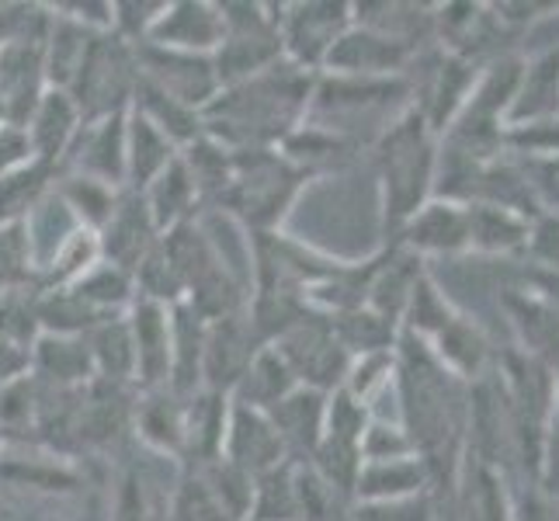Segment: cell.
Listing matches in <instances>:
<instances>
[{"instance_id": "603a6c76", "label": "cell", "mask_w": 559, "mask_h": 521, "mask_svg": "<svg viewBox=\"0 0 559 521\" xmlns=\"http://www.w3.org/2000/svg\"><path fill=\"white\" fill-rule=\"evenodd\" d=\"M140 196H143V202L150 209L153 226L160 229V237L170 234V229L185 226V223H195L199 212L205 209L202 199H199L195 181H191V174L181 164V153H178V161L170 164L157 181L140 191Z\"/></svg>"}, {"instance_id": "b9f144b4", "label": "cell", "mask_w": 559, "mask_h": 521, "mask_svg": "<svg viewBox=\"0 0 559 521\" xmlns=\"http://www.w3.org/2000/svg\"><path fill=\"white\" fill-rule=\"evenodd\" d=\"M352 521H431V497L417 494L407 500H382V505H355Z\"/></svg>"}, {"instance_id": "2e32d148", "label": "cell", "mask_w": 559, "mask_h": 521, "mask_svg": "<svg viewBox=\"0 0 559 521\" xmlns=\"http://www.w3.org/2000/svg\"><path fill=\"white\" fill-rule=\"evenodd\" d=\"M223 38V14L212 0H167L164 14L153 25L150 46L178 49V52H199L212 56Z\"/></svg>"}, {"instance_id": "ee69618b", "label": "cell", "mask_w": 559, "mask_h": 521, "mask_svg": "<svg viewBox=\"0 0 559 521\" xmlns=\"http://www.w3.org/2000/svg\"><path fill=\"white\" fill-rule=\"evenodd\" d=\"M28 362H32V347L0 334V390H8L17 379H25Z\"/></svg>"}, {"instance_id": "7bdbcfd3", "label": "cell", "mask_w": 559, "mask_h": 521, "mask_svg": "<svg viewBox=\"0 0 559 521\" xmlns=\"http://www.w3.org/2000/svg\"><path fill=\"white\" fill-rule=\"evenodd\" d=\"M32 161H35V153H32L25 126H14V122L0 126V174L17 170V167H25Z\"/></svg>"}, {"instance_id": "9c48e42d", "label": "cell", "mask_w": 559, "mask_h": 521, "mask_svg": "<svg viewBox=\"0 0 559 521\" xmlns=\"http://www.w3.org/2000/svg\"><path fill=\"white\" fill-rule=\"evenodd\" d=\"M264 347L247 310L205 323V355H202V390L234 393L243 369Z\"/></svg>"}, {"instance_id": "5b68a950", "label": "cell", "mask_w": 559, "mask_h": 521, "mask_svg": "<svg viewBox=\"0 0 559 521\" xmlns=\"http://www.w3.org/2000/svg\"><path fill=\"white\" fill-rule=\"evenodd\" d=\"M136 46L122 43L115 32H102L67 94L81 108L84 122H94L108 119V115H126L132 108V98H136Z\"/></svg>"}, {"instance_id": "e575fe53", "label": "cell", "mask_w": 559, "mask_h": 521, "mask_svg": "<svg viewBox=\"0 0 559 521\" xmlns=\"http://www.w3.org/2000/svg\"><path fill=\"white\" fill-rule=\"evenodd\" d=\"M514 323L522 327L525 344L538 358H556L559 362V313L546 306L538 296H514L508 299Z\"/></svg>"}, {"instance_id": "74e56055", "label": "cell", "mask_w": 559, "mask_h": 521, "mask_svg": "<svg viewBox=\"0 0 559 521\" xmlns=\"http://www.w3.org/2000/svg\"><path fill=\"white\" fill-rule=\"evenodd\" d=\"M167 0H111V32L129 46H140L150 38Z\"/></svg>"}, {"instance_id": "484cf974", "label": "cell", "mask_w": 559, "mask_h": 521, "mask_svg": "<svg viewBox=\"0 0 559 521\" xmlns=\"http://www.w3.org/2000/svg\"><path fill=\"white\" fill-rule=\"evenodd\" d=\"M84 344L91 352L94 379L111 382V386H136V352H132L126 313L94 323L84 334Z\"/></svg>"}, {"instance_id": "bcb514c9", "label": "cell", "mask_w": 559, "mask_h": 521, "mask_svg": "<svg viewBox=\"0 0 559 521\" xmlns=\"http://www.w3.org/2000/svg\"><path fill=\"white\" fill-rule=\"evenodd\" d=\"M532 285H535L532 296H538L559 313V272H532Z\"/></svg>"}, {"instance_id": "f1b7e54d", "label": "cell", "mask_w": 559, "mask_h": 521, "mask_svg": "<svg viewBox=\"0 0 559 521\" xmlns=\"http://www.w3.org/2000/svg\"><path fill=\"white\" fill-rule=\"evenodd\" d=\"M70 288L98 320L122 317V313H129V306L136 303V279H132L129 272H122V268L108 264V261H98Z\"/></svg>"}, {"instance_id": "d4e9b609", "label": "cell", "mask_w": 559, "mask_h": 521, "mask_svg": "<svg viewBox=\"0 0 559 521\" xmlns=\"http://www.w3.org/2000/svg\"><path fill=\"white\" fill-rule=\"evenodd\" d=\"M559 115V46L532 56L508 111V126H525Z\"/></svg>"}, {"instance_id": "d6986e66", "label": "cell", "mask_w": 559, "mask_h": 521, "mask_svg": "<svg viewBox=\"0 0 559 521\" xmlns=\"http://www.w3.org/2000/svg\"><path fill=\"white\" fill-rule=\"evenodd\" d=\"M229 421V396L216 390H199L195 396H185L181 417V462L185 466H205L216 462L223 452Z\"/></svg>"}, {"instance_id": "7c38bea8", "label": "cell", "mask_w": 559, "mask_h": 521, "mask_svg": "<svg viewBox=\"0 0 559 521\" xmlns=\"http://www.w3.org/2000/svg\"><path fill=\"white\" fill-rule=\"evenodd\" d=\"M219 459L250 479H258L264 473L278 470L282 462H288L272 417L261 411L240 407L234 400H229V421H226V438H223Z\"/></svg>"}, {"instance_id": "1f68e13d", "label": "cell", "mask_w": 559, "mask_h": 521, "mask_svg": "<svg viewBox=\"0 0 559 521\" xmlns=\"http://www.w3.org/2000/svg\"><path fill=\"white\" fill-rule=\"evenodd\" d=\"M424 344L431 347V355L438 358L441 369L455 379L479 376V369H484V362H487V341L479 334V327L469 323L466 317H455L445 331Z\"/></svg>"}, {"instance_id": "ba28073f", "label": "cell", "mask_w": 559, "mask_h": 521, "mask_svg": "<svg viewBox=\"0 0 559 521\" xmlns=\"http://www.w3.org/2000/svg\"><path fill=\"white\" fill-rule=\"evenodd\" d=\"M136 67H140V84L160 91L167 98H175L195 111H205L209 102L219 94V73H216V63H212V56L140 43Z\"/></svg>"}, {"instance_id": "5bb4252c", "label": "cell", "mask_w": 559, "mask_h": 521, "mask_svg": "<svg viewBox=\"0 0 559 521\" xmlns=\"http://www.w3.org/2000/svg\"><path fill=\"white\" fill-rule=\"evenodd\" d=\"M396 244L411 250L414 258L431 254H462L469 250V209L455 199H431L403 223Z\"/></svg>"}, {"instance_id": "60d3db41", "label": "cell", "mask_w": 559, "mask_h": 521, "mask_svg": "<svg viewBox=\"0 0 559 521\" xmlns=\"http://www.w3.org/2000/svg\"><path fill=\"white\" fill-rule=\"evenodd\" d=\"M469 521H511L504 484L490 466L476 470V487L469 490Z\"/></svg>"}, {"instance_id": "ac0fdd59", "label": "cell", "mask_w": 559, "mask_h": 521, "mask_svg": "<svg viewBox=\"0 0 559 521\" xmlns=\"http://www.w3.org/2000/svg\"><path fill=\"white\" fill-rule=\"evenodd\" d=\"M28 376L46 390H84L94 382V365L84 338L70 334H38L32 344Z\"/></svg>"}, {"instance_id": "4dcf8cb0", "label": "cell", "mask_w": 559, "mask_h": 521, "mask_svg": "<svg viewBox=\"0 0 559 521\" xmlns=\"http://www.w3.org/2000/svg\"><path fill=\"white\" fill-rule=\"evenodd\" d=\"M181 164L191 174V181H195L202 205L205 209L219 205V199L229 188V178H234V150H226L223 143L202 132L195 143H188L181 150Z\"/></svg>"}, {"instance_id": "8d00e7d4", "label": "cell", "mask_w": 559, "mask_h": 521, "mask_svg": "<svg viewBox=\"0 0 559 521\" xmlns=\"http://www.w3.org/2000/svg\"><path fill=\"white\" fill-rule=\"evenodd\" d=\"M504 150L514 161H552L559 157V115L525 126H508Z\"/></svg>"}, {"instance_id": "cb8c5ba5", "label": "cell", "mask_w": 559, "mask_h": 521, "mask_svg": "<svg viewBox=\"0 0 559 521\" xmlns=\"http://www.w3.org/2000/svg\"><path fill=\"white\" fill-rule=\"evenodd\" d=\"M296 390H299V379L293 376V369H288L285 358L275 352L272 344H264L261 352L250 358V365L243 369L240 382L234 386L229 400L240 403V407L272 414L278 403Z\"/></svg>"}, {"instance_id": "8fae6325", "label": "cell", "mask_w": 559, "mask_h": 521, "mask_svg": "<svg viewBox=\"0 0 559 521\" xmlns=\"http://www.w3.org/2000/svg\"><path fill=\"white\" fill-rule=\"evenodd\" d=\"M417 49L385 38L365 25H355L337 38V46L326 56L323 73L337 76H365V81H382V76H403L414 63Z\"/></svg>"}, {"instance_id": "836d02e7", "label": "cell", "mask_w": 559, "mask_h": 521, "mask_svg": "<svg viewBox=\"0 0 559 521\" xmlns=\"http://www.w3.org/2000/svg\"><path fill=\"white\" fill-rule=\"evenodd\" d=\"M247 521H299V462H282L254 479Z\"/></svg>"}, {"instance_id": "30bf717a", "label": "cell", "mask_w": 559, "mask_h": 521, "mask_svg": "<svg viewBox=\"0 0 559 521\" xmlns=\"http://www.w3.org/2000/svg\"><path fill=\"white\" fill-rule=\"evenodd\" d=\"M129 334L136 352V390L153 393L170 386V355H175V320L170 306L140 299L129 306Z\"/></svg>"}, {"instance_id": "4fadbf2b", "label": "cell", "mask_w": 559, "mask_h": 521, "mask_svg": "<svg viewBox=\"0 0 559 521\" xmlns=\"http://www.w3.org/2000/svg\"><path fill=\"white\" fill-rule=\"evenodd\" d=\"M160 244V229L153 226L150 209L140 191H122L119 205L108 216V223L98 229L102 261L122 268V272L136 275L140 264L153 254V247Z\"/></svg>"}, {"instance_id": "8992f818", "label": "cell", "mask_w": 559, "mask_h": 521, "mask_svg": "<svg viewBox=\"0 0 559 521\" xmlns=\"http://www.w3.org/2000/svg\"><path fill=\"white\" fill-rule=\"evenodd\" d=\"M275 352L285 358L299 386L320 393H334L348 379L352 369V352L337 338L331 317L317 310H306L299 320H293L278 338L267 341Z\"/></svg>"}, {"instance_id": "3957f363", "label": "cell", "mask_w": 559, "mask_h": 521, "mask_svg": "<svg viewBox=\"0 0 559 521\" xmlns=\"http://www.w3.org/2000/svg\"><path fill=\"white\" fill-rule=\"evenodd\" d=\"M306 181H310V174L296 167L282 150L234 153V178H229V188L216 209L240 223L247 237L278 234Z\"/></svg>"}, {"instance_id": "7a4b0ae2", "label": "cell", "mask_w": 559, "mask_h": 521, "mask_svg": "<svg viewBox=\"0 0 559 521\" xmlns=\"http://www.w3.org/2000/svg\"><path fill=\"white\" fill-rule=\"evenodd\" d=\"M379 181H382V212L385 229L396 237L414 212L435 199L438 178V137L414 108H407L382 129L376 143Z\"/></svg>"}, {"instance_id": "f6af8a7d", "label": "cell", "mask_w": 559, "mask_h": 521, "mask_svg": "<svg viewBox=\"0 0 559 521\" xmlns=\"http://www.w3.org/2000/svg\"><path fill=\"white\" fill-rule=\"evenodd\" d=\"M511 521H559L556 505H549L546 497L538 494H525L518 500V511H511Z\"/></svg>"}, {"instance_id": "7dc6e473", "label": "cell", "mask_w": 559, "mask_h": 521, "mask_svg": "<svg viewBox=\"0 0 559 521\" xmlns=\"http://www.w3.org/2000/svg\"><path fill=\"white\" fill-rule=\"evenodd\" d=\"M8 122V115H4V105H0V126H4Z\"/></svg>"}, {"instance_id": "d590c367", "label": "cell", "mask_w": 559, "mask_h": 521, "mask_svg": "<svg viewBox=\"0 0 559 521\" xmlns=\"http://www.w3.org/2000/svg\"><path fill=\"white\" fill-rule=\"evenodd\" d=\"M38 285L25 226H0V296Z\"/></svg>"}, {"instance_id": "f546056e", "label": "cell", "mask_w": 559, "mask_h": 521, "mask_svg": "<svg viewBox=\"0 0 559 521\" xmlns=\"http://www.w3.org/2000/svg\"><path fill=\"white\" fill-rule=\"evenodd\" d=\"M181 417H185V400L170 390H153L143 393L136 407V431L153 452L181 459Z\"/></svg>"}, {"instance_id": "52a82bcc", "label": "cell", "mask_w": 559, "mask_h": 521, "mask_svg": "<svg viewBox=\"0 0 559 521\" xmlns=\"http://www.w3.org/2000/svg\"><path fill=\"white\" fill-rule=\"evenodd\" d=\"M355 8L334 4V0H299V4H278V35L285 60L320 76L326 56L337 46V38L352 28Z\"/></svg>"}, {"instance_id": "ffe728a7", "label": "cell", "mask_w": 559, "mask_h": 521, "mask_svg": "<svg viewBox=\"0 0 559 521\" xmlns=\"http://www.w3.org/2000/svg\"><path fill=\"white\" fill-rule=\"evenodd\" d=\"M267 417H272V424H275V431L282 438L288 462H299V466H302V462H310V455L317 452V446L323 441L326 393L299 386V390L288 393Z\"/></svg>"}, {"instance_id": "6da1fadb", "label": "cell", "mask_w": 559, "mask_h": 521, "mask_svg": "<svg viewBox=\"0 0 559 521\" xmlns=\"http://www.w3.org/2000/svg\"><path fill=\"white\" fill-rule=\"evenodd\" d=\"M317 76L282 60L240 84L223 87L202 111L205 137L234 153L278 150L306 122Z\"/></svg>"}, {"instance_id": "44dd1931", "label": "cell", "mask_w": 559, "mask_h": 521, "mask_svg": "<svg viewBox=\"0 0 559 521\" xmlns=\"http://www.w3.org/2000/svg\"><path fill=\"white\" fill-rule=\"evenodd\" d=\"M178 153L181 150L170 143L157 126L129 108L126 115V188L129 191L150 188L178 161Z\"/></svg>"}, {"instance_id": "ab89813d", "label": "cell", "mask_w": 559, "mask_h": 521, "mask_svg": "<svg viewBox=\"0 0 559 521\" xmlns=\"http://www.w3.org/2000/svg\"><path fill=\"white\" fill-rule=\"evenodd\" d=\"M525 254L532 258L535 272H559V212L543 209L528 223Z\"/></svg>"}, {"instance_id": "83f0119b", "label": "cell", "mask_w": 559, "mask_h": 521, "mask_svg": "<svg viewBox=\"0 0 559 521\" xmlns=\"http://www.w3.org/2000/svg\"><path fill=\"white\" fill-rule=\"evenodd\" d=\"M56 178H60V170L43 161L0 174V226H22L35 205L56 188Z\"/></svg>"}, {"instance_id": "277c9868", "label": "cell", "mask_w": 559, "mask_h": 521, "mask_svg": "<svg viewBox=\"0 0 559 521\" xmlns=\"http://www.w3.org/2000/svg\"><path fill=\"white\" fill-rule=\"evenodd\" d=\"M223 38L212 52L219 73V91L272 70L285 60L278 35V4H250V0H223Z\"/></svg>"}, {"instance_id": "f35d334b", "label": "cell", "mask_w": 559, "mask_h": 521, "mask_svg": "<svg viewBox=\"0 0 559 521\" xmlns=\"http://www.w3.org/2000/svg\"><path fill=\"white\" fill-rule=\"evenodd\" d=\"M407 455H417V449L403 424L369 421V428L361 435V462H385V459H407Z\"/></svg>"}, {"instance_id": "4316f807", "label": "cell", "mask_w": 559, "mask_h": 521, "mask_svg": "<svg viewBox=\"0 0 559 521\" xmlns=\"http://www.w3.org/2000/svg\"><path fill=\"white\" fill-rule=\"evenodd\" d=\"M466 209H469V250H479V254H514V250H525L532 220H525L522 212H511L490 202H466Z\"/></svg>"}, {"instance_id": "c3c4849f", "label": "cell", "mask_w": 559, "mask_h": 521, "mask_svg": "<svg viewBox=\"0 0 559 521\" xmlns=\"http://www.w3.org/2000/svg\"><path fill=\"white\" fill-rule=\"evenodd\" d=\"M0 446H4V431H0Z\"/></svg>"}, {"instance_id": "7402d4cb", "label": "cell", "mask_w": 559, "mask_h": 521, "mask_svg": "<svg viewBox=\"0 0 559 521\" xmlns=\"http://www.w3.org/2000/svg\"><path fill=\"white\" fill-rule=\"evenodd\" d=\"M431 470L424 466L420 455L407 459H385V462H361L355 505H382V500H407L417 494H428Z\"/></svg>"}, {"instance_id": "e0dca14e", "label": "cell", "mask_w": 559, "mask_h": 521, "mask_svg": "<svg viewBox=\"0 0 559 521\" xmlns=\"http://www.w3.org/2000/svg\"><path fill=\"white\" fill-rule=\"evenodd\" d=\"M81 129H84L81 108H76V102L67 91H56V87H49L43 98L35 102L32 115L25 119V132H28L35 161H43L56 170L63 167L70 146L81 137Z\"/></svg>"}, {"instance_id": "9a60e30c", "label": "cell", "mask_w": 559, "mask_h": 521, "mask_svg": "<svg viewBox=\"0 0 559 521\" xmlns=\"http://www.w3.org/2000/svg\"><path fill=\"white\" fill-rule=\"evenodd\" d=\"M126 115L84 122L60 174H84V178L126 188Z\"/></svg>"}, {"instance_id": "d6a6232c", "label": "cell", "mask_w": 559, "mask_h": 521, "mask_svg": "<svg viewBox=\"0 0 559 521\" xmlns=\"http://www.w3.org/2000/svg\"><path fill=\"white\" fill-rule=\"evenodd\" d=\"M122 191L126 188L84 178V174H60V178H56V196L67 202V209L73 212V220L81 223L84 229H91V234H98V229L108 223V216L122 199Z\"/></svg>"}]
</instances>
